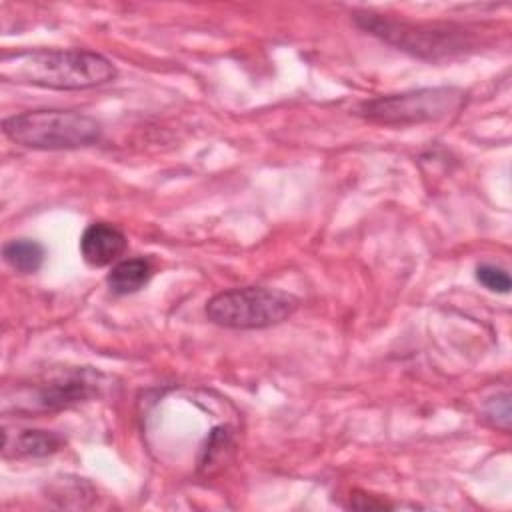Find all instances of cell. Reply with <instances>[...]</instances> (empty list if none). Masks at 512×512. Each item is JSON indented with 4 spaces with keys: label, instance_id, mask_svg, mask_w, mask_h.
Returning a JSON list of instances; mask_svg holds the SVG:
<instances>
[{
    "label": "cell",
    "instance_id": "52a82bcc",
    "mask_svg": "<svg viewBox=\"0 0 512 512\" xmlns=\"http://www.w3.org/2000/svg\"><path fill=\"white\" fill-rule=\"evenodd\" d=\"M126 250V236L108 222L90 224L80 236V254L90 266H108Z\"/></svg>",
    "mask_w": 512,
    "mask_h": 512
},
{
    "label": "cell",
    "instance_id": "6da1fadb",
    "mask_svg": "<svg viewBox=\"0 0 512 512\" xmlns=\"http://www.w3.org/2000/svg\"><path fill=\"white\" fill-rule=\"evenodd\" d=\"M0 76L6 82L52 90H84L110 82L116 66L102 54L82 48H32L4 54Z\"/></svg>",
    "mask_w": 512,
    "mask_h": 512
},
{
    "label": "cell",
    "instance_id": "9c48e42d",
    "mask_svg": "<svg viewBox=\"0 0 512 512\" xmlns=\"http://www.w3.org/2000/svg\"><path fill=\"white\" fill-rule=\"evenodd\" d=\"M62 438L48 430H22L16 434L14 444L4 442V454L12 450L14 456H48L60 450Z\"/></svg>",
    "mask_w": 512,
    "mask_h": 512
},
{
    "label": "cell",
    "instance_id": "5b68a950",
    "mask_svg": "<svg viewBox=\"0 0 512 512\" xmlns=\"http://www.w3.org/2000/svg\"><path fill=\"white\" fill-rule=\"evenodd\" d=\"M358 24L368 32L380 36L382 40L408 50L418 56L436 58L440 54L462 52L468 42L460 30L454 28H436V26H416L410 22H400L380 14H358Z\"/></svg>",
    "mask_w": 512,
    "mask_h": 512
},
{
    "label": "cell",
    "instance_id": "277c9868",
    "mask_svg": "<svg viewBox=\"0 0 512 512\" xmlns=\"http://www.w3.org/2000/svg\"><path fill=\"white\" fill-rule=\"evenodd\" d=\"M464 100L458 88H420L402 94L380 96L360 106V114L378 124H418L446 118Z\"/></svg>",
    "mask_w": 512,
    "mask_h": 512
},
{
    "label": "cell",
    "instance_id": "7c38bea8",
    "mask_svg": "<svg viewBox=\"0 0 512 512\" xmlns=\"http://www.w3.org/2000/svg\"><path fill=\"white\" fill-rule=\"evenodd\" d=\"M484 412H486V418H490L494 426L508 430L510 428V394L502 392L500 396L492 398L486 404Z\"/></svg>",
    "mask_w": 512,
    "mask_h": 512
},
{
    "label": "cell",
    "instance_id": "7a4b0ae2",
    "mask_svg": "<svg viewBox=\"0 0 512 512\" xmlns=\"http://www.w3.org/2000/svg\"><path fill=\"white\" fill-rule=\"evenodd\" d=\"M2 130L12 142L34 150H74L102 136L100 122L76 110H28L4 118Z\"/></svg>",
    "mask_w": 512,
    "mask_h": 512
},
{
    "label": "cell",
    "instance_id": "8fae6325",
    "mask_svg": "<svg viewBox=\"0 0 512 512\" xmlns=\"http://www.w3.org/2000/svg\"><path fill=\"white\" fill-rule=\"evenodd\" d=\"M476 280L492 290V292H500V294H506L512 286L510 282V276L504 268H498V266H492V264H482L476 268Z\"/></svg>",
    "mask_w": 512,
    "mask_h": 512
},
{
    "label": "cell",
    "instance_id": "ba28073f",
    "mask_svg": "<svg viewBox=\"0 0 512 512\" xmlns=\"http://www.w3.org/2000/svg\"><path fill=\"white\" fill-rule=\"evenodd\" d=\"M152 278V264L146 258H128L112 266L108 286L114 294H134Z\"/></svg>",
    "mask_w": 512,
    "mask_h": 512
},
{
    "label": "cell",
    "instance_id": "8992f818",
    "mask_svg": "<svg viewBox=\"0 0 512 512\" xmlns=\"http://www.w3.org/2000/svg\"><path fill=\"white\" fill-rule=\"evenodd\" d=\"M98 392V380L92 372H66L54 378H48L42 384L32 388V394L26 396V410H60L78 402L92 398Z\"/></svg>",
    "mask_w": 512,
    "mask_h": 512
},
{
    "label": "cell",
    "instance_id": "30bf717a",
    "mask_svg": "<svg viewBox=\"0 0 512 512\" xmlns=\"http://www.w3.org/2000/svg\"><path fill=\"white\" fill-rule=\"evenodd\" d=\"M2 256L10 268L20 274H34L44 262V248L36 240L18 238L10 240L2 248Z\"/></svg>",
    "mask_w": 512,
    "mask_h": 512
},
{
    "label": "cell",
    "instance_id": "3957f363",
    "mask_svg": "<svg viewBox=\"0 0 512 512\" xmlns=\"http://www.w3.org/2000/svg\"><path fill=\"white\" fill-rule=\"evenodd\" d=\"M298 298L280 288L242 286L218 292L206 302V318L222 328L260 330L288 320Z\"/></svg>",
    "mask_w": 512,
    "mask_h": 512
}]
</instances>
